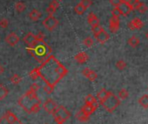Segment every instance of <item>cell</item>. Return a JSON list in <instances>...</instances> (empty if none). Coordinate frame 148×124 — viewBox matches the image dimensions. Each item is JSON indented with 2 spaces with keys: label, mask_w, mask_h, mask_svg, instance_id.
Instances as JSON below:
<instances>
[{
  "label": "cell",
  "mask_w": 148,
  "mask_h": 124,
  "mask_svg": "<svg viewBox=\"0 0 148 124\" xmlns=\"http://www.w3.org/2000/svg\"><path fill=\"white\" fill-rule=\"evenodd\" d=\"M82 74L83 76H85L86 78H88L91 82H93L97 79L98 77V75L95 71L92 70L91 69L89 68H85L83 70H82Z\"/></svg>",
  "instance_id": "obj_14"
},
{
  "label": "cell",
  "mask_w": 148,
  "mask_h": 124,
  "mask_svg": "<svg viewBox=\"0 0 148 124\" xmlns=\"http://www.w3.org/2000/svg\"><path fill=\"white\" fill-rule=\"evenodd\" d=\"M36 40H37V39H36V36H35L32 32L27 33V34L24 37V38H23L24 43H25V44H27L28 46L32 45Z\"/></svg>",
  "instance_id": "obj_17"
},
{
  "label": "cell",
  "mask_w": 148,
  "mask_h": 124,
  "mask_svg": "<svg viewBox=\"0 0 148 124\" xmlns=\"http://www.w3.org/2000/svg\"><path fill=\"white\" fill-rule=\"evenodd\" d=\"M133 10L138 11V12H139L140 13H145V12L147 11V6H146L144 3L139 2V3H138L136 5L133 6Z\"/></svg>",
  "instance_id": "obj_22"
},
{
  "label": "cell",
  "mask_w": 148,
  "mask_h": 124,
  "mask_svg": "<svg viewBox=\"0 0 148 124\" xmlns=\"http://www.w3.org/2000/svg\"><path fill=\"white\" fill-rule=\"evenodd\" d=\"M123 2H125V3H127V4H130V2L132 1V0H122Z\"/></svg>",
  "instance_id": "obj_46"
},
{
  "label": "cell",
  "mask_w": 148,
  "mask_h": 124,
  "mask_svg": "<svg viewBox=\"0 0 148 124\" xmlns=\"http://www.w3.org/2000/svg\"><path fill=\"white\" fill-rule=\"evenodd\" d=\"M29 76H30V77H31L32 80H37V79L39 77V70H38V68L33 69V70L30 72Z\"/></svg>",
  "instance_id": "obj_29"
},
{
  "label": "cell",
  "mask_w": 148,
  "mask_h": 124,
  "mask_svg": "<svg viewBox=\"0 0 148 124\" xmlns=\"http://www.w3.org/2000/svg\"><path fill=\"white\" fill-rule=\"evenodd\" d=\"M55 12H56V10H54L53 8H51L50 6H48L47 9H46V12H47L48 16H53V14L55 13Z\"/></svg>",
  "instance_id": "obj_43"
},
{
  "label": "cell",
  "mask_w": 148,
  "mask_h": 124,
  "mask_svg": "<svg viewBox=\"0 0 148 124\" xmlns=\"http://www.w3.org/2000/svg\"><path fill=\"white\" fill-rule=\"evenodd\" d=\"M84 44L87 47V48H90V47H92V45H93V43H94V40H93V38H92L91 37H87L86 38H85L84 39Z\"/></svg>",
  "instance_id": "obj_33"
},
{
  "label": "cell",
  "mask_w": 148,
  "mask_h": 124,
  "mask_svg": "<svg viewBox=\"0 0 148 124\" xmlns=\"http://www.w3.org/2000/svg\"><path fill=\"white\" fill-rule=\"evenodd\" d=\"M53 89H54V87H52V86H51V85L45 84V85L44 86V90H45V92L46 94H48V95L51 94V93L53 92Z\"/></svg>",
  "instance_id": "obj_37"
},
{
  "label": "cell",
  "mask_w": 148,
  "mask_h": 124,
  "mask_svg": "<svg viewBox=\"0 0 148 124\" xmlns=\"http://www.w3.org/2000/svg\"><path fill=\"white\" fill-rule=\"evenodd\" d=\"M109 94H110V91L106 90V89H102L99 92H98V94H97V99L99 100V103L101 102H103L108 96Z\"/></svg>",
  "instance_id": "obj_19"
},
{
  "label": "cell",
  "mask_w": 148,
  "mask_h": 124,
  "mask_svg": "<svg viewBox=\"0 0 148 124\" xmlns=\"http://www.w3.org/2000/svg\"><path fill=\"white\" fill-rule=\"evenodd\" d=\"M4 72H5V68H4V66H2L1 64H0V75L3 74Z\"/></svg>",
  "instance_id": "obj_45"
},
{
  "label": "cell",
  "mask_w": 148,
  "mask_h": 124,
  "mask_svg": "<svg viewBox=\"0 0 148 124\" xmlns=\"http://www.w3.org/2000/svg\"><path fill=\"white\" fill-rule=\"evenodd\" d=\"M87 21H88V24H89L92 27L99 24V20L98 17H97L93 12H90V13H89V15H88V17H87Z\"/></svg>",
  "instance_id": "obj_16"
},
{
  "label": "cell",
  "mask_w": 148,
  "mask_h": 124,
  "mask_svg": "<svg viewBox=\"0 0 148 124\" xmlns=\"http://www.w3.org/2000/svg\"><path fill=\"white\" fill-rule=\"evenodd\" d=\"M80 4H81L86 9H88V8L92 5V0H81Z\"/></svg>",
  "instance_id": "obj_36"
},
{
  "label": "cell",
  "mask_w": 148,
  "mask_h": 124,
  "mask_svg": "<svg viewBox=\"0 0 148 124\" xmlns=\"http://www.w3.org/2000/svg\"><path fill=\"white\" fill-rule=\"evenodd\" d=\"M43 108H44V109H45L48 114L52 115V114L55 112V110L57 109L58 105H57V103H56L52 99L48 98V99L43 103Z\"/></svg>",
  "instance_id": "obj_7"
},
{
  "label": "cell",
  "mask_w": 148,
  "mask_h": 124,
  "mask_svg": "<svg viewBox=\"0 0 148 124\" xmlns=\"http://www.w3.org/2000/svg\"><path fill=\"white\" fill-rule=\"evenodd\" d=\"M110 3L112 6L118 7L122 3V0H110Z\"/></svg>",
  "instance_id": "obj_41"
},
{
  "label": "cell",
  "mask_w": 148,
  "mask_h": 124,
  "mask_svg": "<svg viewBox=\"0 0 148 124\" xmlns=\"http://www.w3.org/2000/svg\"><path fill=\"white\" fill-rule=\"evenodd\" d=\"M94 37H95V39L97 40V42H99V43H101V44H104L105 43H106V42L109 40L110 36H109V34L103 29L99 33L94 35Z\"/></svg>",
  "instance_id": "obj_12"
},
{
  "label": "cell",
  "mask_w": 148,
  "mask_h": 124,
  "mask_svg": "<svg viewBox=\"0 0 148 124\" xmlns=\"http://www.w3.org/2000/svg\"><path fill=\"white\" fill-rule=\"evenodd\" d=\"M35 36H36V39L37 40H45V34L42 31H39Z\"/></svg>",
  "instance_id": "obj_42"
},
{
  "label": "cell",
  "mask_w": 148,
  "mask_h": 124,
  "mask_svg": "<svg viewBox=\"0 0 148 124\" xmlns=\"http://www.w3.org/2000/svg\"><path fill=\"white\" fill-rule=\"evenodd\" d=\"M74 59H75V61L77 62L78 64H83L85 63H86V62L88 61L89 59V56L86 52L85 51H82V52H79L75 56H74Z\"/></svg>",
  "instance_id": "obj_13"
},
{
  "label": "cell",
  "mask_w": 148,
  "mask_h": 124,
  "mask_svg": "<svg viewBox=\"0 0 148 124\" xmlns=\"http://www.w3.org/2000/svg\"><path fill=\"white\" fill-rule=\"evenodd\" d=\"M144 26V24L143 22L141 21V19L139 18H133L129 24H128V28L132 30H135V29H141L142 27Z\"/></svg>",
  "instance_id": "obj_15"
},
{
  "label": "cell",
  "mask_w": 148,
  "mask_h": 124,
  "mask_svg": "<svg viewBox=\"0 0 148 124\" xmlns=\"http://www.w3.org/2000/svg\"><path fill=\"white\" fill-rule=\"evenodd\" d=\"M42 17V13L36 9H33L30 13H29V18L32 20V21H38Z\"/></svg>",
  "instance_id": "obj_18"
},
{
  "label": "cell",
  "mask_w": 148,
  "mask_h": 124,
  "mask_svg": "<svg viewBox=\"0 0 148 124\" xmlns=\"http://www.w3.org/2000/svg\"><path fill=\"white\" fill-rule=\"evenodd\" d=\"M15 10L18 12V13H21V12H24L25 10H26V5L24 2H17L16 5H15Z\"/></svg>",
  "instance_id": "obj_26"
},
{
  "label": "cell",
  "mask_w": 148,
  "mask_h": 124,
  "mask_svg": "<svg viewBox=\"0 0 148 124\" xmlns=\"http://www.w3.org/2000/svg\"><path fill=\"white\" fill-rule=\"evenodd\" d=\"M5 41L6 42L7 44H9L10 46L13 47V46L17 45V44L19 43L20 38H19V37H18L16 33L11 32V33H9V34L5 37Z\"/></svg>",
  "instance_id": "obj_8"
},
{
  "label": "cell",
  "mask_w": 148,
  "mask_h": 124,
  "mask_svg": "<svg viewBox=\"0 0 148 124\" xmlns=\"http://www.w3.org/2000/svg\"><path fill=\"white\" fill-rule=\"evenodd\" d=\"M43 25L48 31H52L58 25V20L54 16H48L44 19Z\"/></svg>",
  "instance_id": "obj_5"
},
{
  "label": "cell",
  "mask_w": 148,
  "mask_h": 124,
  "mask_svg": "<svg viewBox=\"0 0 148 124\" xmlns=\"http://www.w3.org/2000/svg\"><path fill=\"white\" fill-rule=\"evenodd\" d=\"M103 29H104V28L99 24V25H96V26H93V27H92V31L93 35H96V34L99 33V32H100V31H101Z\"/></svg>",
  "instance_id": "obj_35"
},
{
  "label": "cell",
  "mask_w": 148,
  "mask_h": 124,
  "mask_svg": "<svg viewBox=\"0 0 148 124\" xmlns=\"http://www.w3.org/2000/svg\"><path fill=\"white\" fill-rule=\"evenodd\" d=\"M86 11V9L80 3L78 4L75 7H74V12H75L78 15H83Z\"/></svg>",
  "instance_id": "obj_27"
},
{
  "label": "cell",
  "mask_w": 148,
  "mask_h": 124,
  "mask_svg": "<svg viewBox=\"0 0 148 124\" xmlns=\"http://www.w3.org/2000/svg\"><path fill=\"white\" fill-rule=\"evenodd\" d=\"M2 119L8 124H19V123H21V121L18 120L17 115H14L11 110H7L5 112V114L4 115V116L2 117Z\"/></svg>",
  "instance_id": "obj_6"
},
{
  "label": "cell",
  "mask_w": 148,
  "mask_h": 124,
  "mask_svg": "<svg viewBox=\"0 0 148 124\" xmlns=\"http://www.w3.org/2000/svg\"><path fill=\"white\" fill-rule=\"evenodd\" d=\"M100 104L108 112H112L120 104V101H119V99L115 95H113L112 92H110L108 96L103 102H101Z\"/></svg>",
  "instance_id": "obj_3"
},
{
  "label": "cell",
  "mask_w": 148,
  "mask_h": 124,
  "mask_svg": "<svg viewBox=\"0 0 148 124\" xmlns=\"http://www.w3.org/2000/svg\"><path fill=\"white\" fill-rule=\"evenodd\" d=\"M140 43V40L138 37H135V36H132L129 40H128V44L130 46H132V48H136L137 46H138Z\"/></svg>",
  "instance_id": "obj_23"
},
{
  "label": "cell",
  "mask_w": 148,
  "mask_h": 124,
  "mask_svg": "<svg viewBox=\"0 0 148 124\" xmlns=\"http://www.w3.org/2000/svg\"><path fill=\"white\" fill-rule=\"evenodd\" d=\"M128 96H129V93H128V91H127L125 89H120L119 92V97L121 100L126 99V98L128 97Z\"/></svg>",
  "instance_id": "obj_32"
},
{
  "label": "cell",
  "mask_w": 148,
  "mask_h": 124,
  "mask_svg": "<svg viewBox=\"0 0 148 124\" xmlns=\"http://www.w3.org/2000/svg\"><path fill=\"white\" fill-rule=\"evenodd\" d=\"M26 49L27 52L31 54V56L34 57L38 63H43L51 56L52 51L50 45L45 42V40H36L32 45L28 46Z\"/></svg>",
  "instance_id": "obj_2"
},
{
  "label": "cell",
  "mask_w": 148,
  "mask_h": 124,
  "mask_svg": "<svg viewBox=\"0 0 148 124\" xmlns=\"http://www.w3.org/2000/svg\"><path fill=\"white\" fill-rule=\"evenodd\" d=\"M118 8H119V10L120 13H121V16H124V17L128 16V15L130 14V12H131L132 11H133V8H132V6L130 4H127V3L123 2V1H122V3L118 6Z\"/></svg>",
  "instance_id": "obj_9"
},
{
  "label": "cell",
  "mask_w": 148,
  "mask_h": 124,
  "mask_svg": "<svg viewBox=\"0 0 148 124\" xmlns=\"http://www.w3.org/2000/svg\"><path fill=\"white\" fill-rule=\"evenodd\" d=\"M39 77L43 79L45 84L54 87L65 75L68 70L58 61L54 56H50L45 59L40 67H38Z\"/></svg>",
  "instance_id": "obj_1"
},
{
  "label": "cell",
  "mask_w": 148,
  "mask_h": 124,
  "mask_svg": "<svg viewBox=\"0 0 148 124\" xmlns=\"http://www.w3.org/2000/svg\"><path fill=\"white\" fill-rule=\"evenodd\" d=\"M115 66H116V68H117L118 70H124L126 68V63H125V61H123V60H119V61H118L117 63H116Z\"/></svg>",
  "instance_id": "obj_31"
},
{
  "label": "cell",
  "mask_w": 148,
  "mask_h": 124,
  "mask_svg": "<svg viewBox=\"0 0 148 124\" xmlns=\"http://www.w3.org/2000/svg\"><path fill=\"white\" fill-rule=\"evenodd\" d=\"M9 94V89L3 84L0 83V101L4 100Z\"/></svg>",
  "instance_id": "obj_21"
},
{
  "label": "cell",
  "mask_w": 148,
  "mask_h": 124,
  "mask_svg": "<svg viewBox=\"0 0 148 124\" xmlns=\"http://www.w3.org/2000/svg\"><path fill=\"white\" fill-rule=\"evenodd\" d=\"M96 102H97L96 97H94L92 94L87 95L86 96V98H85V103L86 104H92V103H94Z\"/></svg>",
  "instance_id": "obj_30"
},
{
  "label": "cell",
  "mask_w": 148,
  "mask_h": 124,
  "mask_svg": "<svg viewBox=\"0 0 148 124\" xmlns=\"http://www.w3.org/2000/svg\"><path fill=\"white\" fill-rule=\"evenodd\" d=\"M9 25V21L6 18H2L0 19V27L3 29H6Z\"/></svg>",
  "instance_id": "obj_34"
},
{
  "label": "cell",
  "mask_w": 148,
  "mask_h": 124,
  "mask_svg": "<svg viewBox=\"0 0 148 124\" xmlns=\"http://www.w3.org/2000/svg\"><path fill=\"white\" fill-rule=\"evenodd\" d=\"M139 2H140L139 0H132V1L130 2V5H131L132 6V8H133V6L136 5H137L138 3H139Z\"/></svg>",
  "instance_id": "obj_44"
},
{
  "label": "cell",
  "mask_w": 148,
  "mask_h": 124,
  "mask_svg": "<svg viewBox=\"0 0 148 124\" xmlns=\"http://www.w3.org/2000/svg\"><path fill=\"white\" fill-rule=\"evenodd\" d=\"M145 36H146V38L148 39V31L146 32V34H145Z\"/></svg>",
  "instance_id": "obj_47"
},
{
  "label": "cell",
  "mask_w": 148,
  "mask_h": 124,
  "mask_svg": "<svg viewBox=\"0 0 148 124\" xmlns=\"http://www.w3.org/2000/svg\"><path fill=\"white\" fill-rule=\"evenodd\" d=\"M49 6L53 8L54 10H57L59 7V1H58V0H52V1L50 3Z\"/></svg>",
  "instance_id": "obj_38"
},
{
  "label": "cell",
  "mask_w": 148,
  "mask_h": 124,
  "mask_svg": "<svg viewBox=\"0 0 148 124\" xmlns=\"http://www.w3.org/2000/svg\"><path fill=\"white\" fill-rule=\"evenodd\" d=\"M138 103L144 108H148V95H144L138 99Z\"/></svg>",
  "instance_id": "obj_24"
},
{
  "label": "cell",
  "mask_w": 148,
  "mask_h": 124,
  "mask_svg": "<svg viewBox=\"0 0 148 124\" xmlns=\"http://www.w3.org/2000/svg\"><path fill=\"white\" fill-rule=\"evenodd\" d=\"M58 1H59V2H60V1H63V0H58Z\"/></svg>",
  "instance_id": "obj_48"
},
{
  "label": "cell",
  "mask_w": 148,
  "mask_h": 124,
  "mask_svg": "<svg viewBox=\"0 0 148 124\" xmlns=\"http://www.w3.org/2000/svg\"><path fill=\"white\" fill-rule=\"evenodd\" d=\"M75 117H76V119H77L78 121H81V122H86V121H89V116L86 115L82 110H79V111L76 114Z\"/></svg>",
  "instance_id": "obj_20"
},
{
  "label": "cell",
  "mask_w": 148,
  "mask_h": 124,
  "mask_svg": "<svg viewBox=\"0 0 148 124\" xmlns=\"http://www.w3.org/2000/svg\"><path fill=\"white\" fill-rule=\"evenodd\" d=\"M112 17H116V18H119L121 16V13H120V12H119V10L118 7H114L112 9Z\"/></svg>",
  "instance_id": "obj_39"
},
{
  "label": "cell",
  "mask_w": 148,
  "mask_h": 124,
  "mask_svg": "<svg viewBox=\"0 0 148 124\" xmlns=\"http://www.w3.org/2000/svg\"><path fill=\"white\" fill-rule=\"evenodd\" d=\"M52 115L57 124H64L71 117V114L63 106H58L57 109L52 114Z\"/></svg>",
  "instance_id": "obj_4"
},
{
  "label": "cell",
  "mask_w": 148,
  "mask_h": 124,
  "mask_svg": "<svg viewBox=\"0 0 148 124\" xmlns=\"http://www.w3.org/2000/svg\"><path fill=\"white\" fill-rule=\"evenodd\" d=\"M39 89H40V86L38 84V83H32V85H31V87H30V90H32V91H34V92H37L38 90H39Z\"/></svg>",
  "instance_id": "obj_40"
},
{
  "label": "cell",
  "mask_w": 148,
  "mask_h": 124,
  "mask_svg": "<svg viewBox=\"0 0 148 124\" xmlns=\"http://www.w3.org/2000/svg\"><path fill=\"white\" fill-rule=\"evenodd\" d=\"M99 102L97 101L96 102H94V103H92V104H85L83 107H82V108H81V110L86 115H88V116H90L98 108H99Z\"/></svg>",
  "instance_id": "obj_10"
},
{
  "label": "cell",
  "mask_w": 148,
  "mask_h": 124,
  "mask_svg": "<svg viewBox=\"0 0 148 124\" xmlns=\"http://www.w3.org/2000/svg\"><path fill=\"white\" fill-rule=\"evenodd\" d=\"M119 18H116V17H112L110 18L109 21V29L111 30V32L112 33H116L119 29Z\"/></svg>",
  "instance_id": "obj_11"
},
{
  "label": "cell",
  "mask_w": 148,
  "mask_h": 124,
  "mask_svg": "<svg viewBox=\"0 0 148 124\" xmlns=\"http://www.w3.org/2000/svg\"><path fill=\"white\" fill-rule=\"evenodd\" d=\"M10 81H11V83H12V84H14V85H18V84H19V83H21L22 78H21L18 74H14V75L10 78Z\"/></svg>",
  "instance_id": "obj_28"
},
{
  "label": "cell",
  "mask_w": 148,
  "mask_h": 124,
  "mask_svg": "<svg viewBox=\"0 0 148 124\" xmlns=\"http://www.w3.org/2000/svg\"><path fill=\"white\" fill-rule=\"evenodd\" d=\"M40 108H41V101L38 100V101H37V102L32 106V108H30L29 113H38V112L40 111Z\"/></svg>",
  "instance_id": "obj_25"
}]
</instances>
